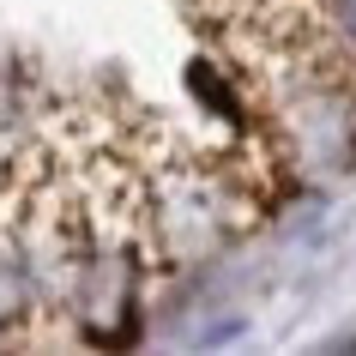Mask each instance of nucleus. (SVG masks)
Wrapping results in <instances>:
<instances>
[{"instance_id": "1", "label": "nucleus", "mask_w": 356, "mask_h": 356, "mask_svg": "<svg viewBox=\"0 0 356 356\" xmlns=\"http://www.w3.org/2000/svg\"><path fill=\"white\" fill-rule=\"evenodd\" d=\"M236 193L163 115L0 60V350L127 338Z\"/></svg>"}]
</instances>
